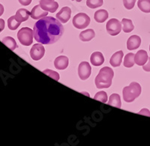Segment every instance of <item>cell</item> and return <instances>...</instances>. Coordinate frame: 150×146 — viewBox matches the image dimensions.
I'll return each instance as SVG.
<instances>
[{
	"label": "cell",
	"mask_w": 150,
	"mask_h": 146,
	"mask_svg": "<svg viewBox=\"0 0 150 146\" xmlns=\"http://www.w3.org/2000/svg\"><path fill=\"white\" fill-rule=\"evenodd\" d=\"M64 28L59 20L45 17L34 25L33 34L35 41L42 45H51L59 41L63 35Z\"/></svg>",
	"instance_id": "6da1fadb"
},
{
	"label": "cell",
	"mask_w": 150,
	"mask_h": 146,
	"mask_svg": "<svg viewBox=\"0 0 150 146\" xmlns=\"http://www.w3.org/2000/svg\"><path fill=\"white\" fill-rule=\"evenodd\" d=\"M114 75L113 70L108 66L102 68L96 76L95 83L98 88H108L112 84V79Z\"/></svg>",
	"instance_id": "7a4b0ae2"
},
{
	"label": "cell",
	"mask_w": 150,
	"mask_h": 146,
	"mask_svg": "<svg viewBox=\"0 0 150 146\" xmlns=\"http://www.w3.org/2000/svg\"><path fill=\"white\" fill-rule=\"evenodd\" d=\"M142 88L138 83L132 82L129 86L125 87L122 90L123 100L127 103H131L141 93Z\"/></svg>",
	"instance_id": "3957f363"
},
{
	"label": "cell",
	"mask_w": 150,
	"mask_h": 146,
	"mask_svg": "<svg viewBox=\"0 0 150 146\" xmlns=\"http://www.w3.org/2000/svg\"><path fill=\"white\" fill-rule=\"evenodd\" d=\"M33 30L29 27H23L17 33V38L24 46H29L33 41Z\"/></svg>",
	"instance_id": "277c9868"
},
{
	"label": "cell",
	"mask_w": 150,
	"mask_h": 146,
	"mask_svg": "<svg viewBox=\"0 0 150 146\" xmlns=\"http://www.w3.org/2000/svg\"><path fill=\"white\" fill-rule=\"evenodd\" d=\"M72 23L74 26L77 29H85L89 25L90 17L85 13H79L74 17Z\"/></svg>",
	"instance_id": "5b68a950"
},
{
	"label": "cell",
	"mask_w": 150,
	"mask_h": 146,
	"mask_svg": "<svg viewBox=\"0 0 150 146\" xmlns=\"http://www.w3.org/2000/svg\"><path fill=\"white\" fill-rule=\"evenodd\" d=\"M107 32L111 36H116L121 32L122 24L119 20L116 18H112L110 20L106 25Z\"/></svg>",
	"instance_id": "8992f818"
},
{
	"label": "cell",
	"mask_w": 150,
	"mask_h": 146,
	"mask_svg": "<svg viewBox=\"0 0 150 146\" xmlns=\"http://www.w3.org/2000/svg\"><path fill=\"white\" fill-rule=\"evenodd\" d=\"M45 53V48L41 43L35 44L31 48L30 56L34 60H39L44 57Z\"/></svg>",
	"instance_id": "52a82bcc"
},
{
	"label": "cell",
	"mask_w": 150,
	"mask_h": 146,
	"mask_svg": "<svg viewBox=\"0 0 150 146\" xmlns=\"http://www.w3.org/2000/svg\"><path fill=\"white\" fill-rule=\"evenodd\" d=\"M92 72L91 66L88 62H81L78 67V75L81 80H86L89 78Z\"/></svg>",
	"instance_id": "ba28073f"
},
{
	"label": "cell",
	"mask_w": 150,
	"mask_h": 146,
	"mask_svg": "<svg viewBox=\"0 0 150 146\" xmlns=\"http://www.w3.org/2000/svg\"><path fill=\"white\" fill-rule=\"evenodd\" d=\"M39 5L44 10L54 13L59 8L58 2L55 0H40Z\"/></svg>",
	"instance_id": "9c48e42d"
},
{
	"label": "cell",
	"mask_w": 150,
	"mask_h": 146,
	"mask_svg": "<svg viewBox=\"0 0 150 146\" xmlns=\"http://www.w3.org/2000/svg\"><path fill=\"white\" fill-rule=\"evenodd\" d=\"M71 15V10L70 8L64 7L56 14V17L60 22L65 24L69 21Z\"/></svg>",
	"instance_id": "30bf717a"
},
{
	"label": "cell",
	"mask_w": 150,
	"mask_h": 146,
	"mask_svg": "<svg viewBox=\"0 0 150 146\" xmlns=\"http://www.w3.org/2000/svg\"><path fill=\"white\" fill-rule=\"evenodd\" d=\"M48 14L47 11H45L40 6V5H35L30 12L31 17L34 20H39L46 17Z\"/></svg>",
	"instance_id": "8fae6325"
},
{
	"label": "cell",
	"mask_w": 150,
	"mask_h": 146,
	"mask_svg": "<svg viewBox=\"0 0 150 146\" xmlns=\"http://www.w3.org/2000/svg\"><path fill=\"white\" fill-rule=\"evenodd\" d=\"M141 44V38L140 36L134 35L131 36L127 41V48L129 51H133L138 48Z\"/></svg>",
	"instance_id": "7c38bea8"
},
{
	"label": "cell",
	"mask_w": 150,
	"mask_h": 146,
	"mask_svg": "<svg viewBox=\"0 0 150 146\" xmlns=\"http://www.w3.org/2000/svg\"><path fill=\"white\" fill-rule=\"evenodd\" d=\"M148 59L149 57L147 52L144 50H140L135 54V63L138 66H143L148 61Z\"/></svg>",
	"instance_id": "4fadbf2b"
},
{
	"label": "cell",
	"mask_w": 150,
	"mask_h": 146,
	"mask_svg": "<svg viewBox=\"0 0 150 146\" xmlns=\"http://www.w3.org/2000/svg\"><path fill=\"white\" fill-rule=\"evenodd\" d=\"M68 63H69V60L68 58L65 56H59V57H56L54 61L55 67L59 70H63L68 67Z\"/></svg>",
	"instance_id": "5bb4252c"
},
{
	"label": "cell",
	"mask_w": 150,
	"mask_h": 146,
	"mask_svg": "<svg viewBox=\"0 0 150 146\" xmlns=\"http://www.w3.org/2000/svg\"><path fill=\"white\" fill-rule=\"evenodd\" d=\"M123 55H124V53H123L122 51H119L116 52L112 55L110 60V63L112 66L113 67H118L121 65V63L122 61Z\"/></svg>",
	"instance_id": "9a60e30c"
},
{
	"label": "cell",
	"mask_w": 150,
	"mask_h": 146,
	"mask_svg": "<svg viewBox=\"0 0 150 146\" xmlns=\"http://www.w3.org/2000/svg\"><path fill=\"white\" fill-rule=\"evenodd\" d=\"M91 63L95 66H99L102 65L104 62V57L103 56L102 53L98 51L94 52L91 55L90 57Z\"/></svg>",
	"instance_id": "2e32d148"
},
{
	"label": "cell",
	"mask_w": 150,
	"mask_h": 146,
	"mask_svg": "<svg viewBox=\"0 0 150 146\" xmlns=\"http://www.w3.org/2000/svg\"><path fill=\"white\" fill-rule=\"evenodd\" d=\"M29 16H30V13H29V11L25 9H19L15 14L16 19L21 23L27 21L29 19Z\"/></svg>",
	"instance_id": "e0dca14e"
},
{
	"label": "cell",
	"mask_w": 150,
	"mask_h": 146,
	"mask_svg": "<svg viewBox=\"0 0 150 146\" xmlns=\"http://www.w3.org/2000/svg\"><path fill=\"white\" fill-rule=\"evenodd\" d=\"M94 18L98 23H104L108 18V12L104 9H100L95 13Z\"/></svg>",
	"instance_id": "ac0fdd59"
},
{
	"label": "cell",
	"mask_w": 150,
	"mask_h": 146,
	"mask_svg": "<svg viewBox=\"0 0 150 146\" xmlns=\"http://www.w3.org/2000/svg\"><path fill=\"white\" fill-rule=\"evenodd\" d=\"M95 31L92 29H86L80 33V38L83 41H89L95 37Z\"/></svg>",
	"instance_id": "d6986e66"
},
{
	"label": "cell",
	"mask_w": 150,
	"mask_h": 146,
	"mask_svg": "<svg viewBox=\"0 0 150 146\" xmlns=\"http://www.w3.org/2000/svg\"><path fill=\"white\" fill-rule=\"evenodd\" d=\"M108 104L118 108H121L122 103L120 95L117 94V93H112L110 96V100L108 102Z\"/></svg>",
	"instance_id": "ffe728a7"
},
{
	"label": "cell",
	"mask_w": 150,
	"mask_h": 146,
	"mask_svg": "<svg viewBox=\"0 0 150 146\" xmlns=\"http://www.w3.org/2000/svg\"><path fill=\"white\" fill-rule=\"evenodd\" d=\"M2 43L11 51H14L18 47L15 39L12 38V37H11V36H7V37L3 38V39H2Z\"/></svg>",
	"instance_id": "44dd1931"
},
{
	"label": "cell",
	"mask_w": 150,
	"mask_h": 146,
	"mask_svg": "<svg viewBox=\"0 0 150 146\" xmlns=\"http://www.w3.org/2000/svg\"><path fill=\"white\" fill-rule=\"evenodd\" d=\"M122 24L123 25V32L125 33H131L134 29V26L133 23H132V21L130 19L123 18L122 21Z\"/></svg>",
	"instance_id": "7402d4cb"
},
{
	"label": "cell",
	"mask_w": 150,
	"mask_h": 146,
	"mask_svg": "<svg viewBox=\"0 0 150 146\" xmlns=\"http://www.w3.org/2000/svg\"><path fill=\"white\" fill-rule=\"evenodd\" d=\"M137 5L140 11L145 13H150V0H139Z\"/></svg>",
	"instance_id": "603a6c76"
},
{
	"label": "cell",
	"mask_w": 150,
	"mask_h": 146,
	"mask_svg": "<svg viewBox=\"0 0 150 146\" xmlns=\"http://www.w3.org/2000/svg\"><path fill=\"white\" fill-rule=\"evenodd\" d=\"M134 57L135 55L134 53H128L125 57L124 59V66L127 68H131L132 67L135 63V61H134Z\"/></svg>",
	"instance_id": "cb8c5ba5"
},
{
	"label": "cell",
	"mask_w": 150,
	"mask_h": 146,
	"mask_svg": "<svg viewBox=\"0 0 150 146\" xmlns=\"http://www.w3.org/2000/svg\"><path fill=\"white\" fill-rule=\"evenodd\" d=\"M21 23L16 19L15 16H11L8 20V26L11 30H16L20 26Z\"/></svg>",
	"instance_id": "d4e9b609"
},
{
	"label": "cell",
	"mask_w": 150,
	"mask_h": 146,
	"mask_svg": "<svg viewBox=\"0 0 150 146\" xmlns=\"http://www.w3.org/2000/svg\"><path fill=\"white\" fill-rule=\"evenodd\" d=\"M94 99L96 100H98L101 103H107L108 102V94L105 91H99L95 95Z\"/></svg>",
	"instance_id": "484cf974"
},
{
	"label": "cell",
	"mask_w": 150,
	"mask_h": 146,
	"mask_svg": "<svg viewBox=\"0 0 150 146\" xmlns=\"http://www.w3.org/2000/svg\"><path fill=\"white\" fill-rule=\"evenodd\" d=\"M103 0H87L86 5L90 9H97L103 5Z\"/></svg>",
	"instance_id": "4316f807"
},
{
	"label": "cell",
	"mask_w": 150,
	"mask_h": 146,
	"mask_svg": "<svg viewBox=\"0 0 150 146\" xmlns=\"http://www.w3.org/2000/svg\"><path fill=\"white\" fill-rule=\"evenodd\" d=\"M43 73H45V75H48L49 77H51L56 81H59V74L58 72H55L53 70H50V69H45L43 71Z\"/></svg>",
	"instance_id": "83f0119b"
},
{
	"label": "cell",
	"mask_w": 150,
	"mask_h": 146,
	"mask_svg": "<svg viewBox=\"0 0 150 146\" xmlns=\"http://www.w3.org/2000/svg\"><path fill=\"white\" fill-rule=\"evenodd\" d=\"M136 2V0H123L125 8L128 10H131L134 8Z\"/></svg>",
	"instance_id": "f1b7e54d"
},
{
	"label": "cell",
	"mask_w": 150,
	"mask_h": 146,
	"mask_svg": "<svg viewBox=\"0 0 150 146\" xmlns=\"http://www.w3.org/2000/svg\"><path fill=\"white\" fill-rule=\"evenodd\" d=\"M143 69L146 72H150V57H149L148 61L146 62V63H145L143 66Z\"/></svg>",
	"instance_id": "f546056e"
},
{
	"label": "cell",
	"mask_w": 150,
	"mask_h": 146,
	"mask_svg": "<svg viewBox=\"0 0 150 146\" xmlns=\"http://www.w3.org/2000/svg\"><path fill=\"white\" fill-rule=\"evenodd\" d=\"M137 114L139 115H146V116H148V117H150V111L146 109V108H143L140 111V112H138Z\"/></svg>",
	"instance_id": "4dcf8cb0"
},
{
	"label": "cell",
	"mask_w": 150,
	"mask_h": 146,
	"mask_svg": "<svg viewBox=\"0 0 150 146\" xmlns=\"http://www.w3.org/2000/svg\"><path fill=\"white\" fill-rule=\"evenodd\" d=\"M18 1L23 5H29L32 2V0H18Z\"/></svg>",
	"instance_id": "1f68e13d"
},
{
	"label": "cell",
	"mask_w": 150,
	"mask_h": 146,
	"mask_svg": "<svg viewBox=\"0 0 150 146\" xmlns=\"http://www.w3.org/2000/svg\"><path fill=\"white\" fill-rule=\"evenodd\" d=\"M5 29V21L3 19L0 18V33Z\"/></svg>",
	"instance_id": "d6a6232c"
},
{
	"label": "cell",
	"mask_w": 150,
	"mask_h": 146,
	"mask_svg": "<svg viewBox=\"0 0 150 146\" xmlns=\"http://www.w3.org/2000/svg\"><path fill=\"white\" fill-rule=\"evenodd\" d=\"M4 13V7L2 4H0V17Z\"/></svg>",
	"instance_id": "836d02e7"
},
{
	"label": "cell",
	"mask_w": 150,
	"mask_h": 146,
	"mask_svg": "<svg viewBox=\"0 0 150 146\" xmlns=\"http://www.w3.org/2000/svg\"><path fill=\"white\" fill-rule=\"evenodd\" d=\"M73 1H77V2H81V1H82V0H73Z\"/></svg>",
	"instance_id": "e575fe53"
},
{
	"label": "cell",
	"mask_w": 150,
	"mask_h": 146,
	"mask_svg": "<svg viewBox=\"0 0 150 146\" xmlns=\"http://www.w3.org/2000/svg\"><path fill=\"white\" fill-rule=\"evenodd\" d=\"M149 51H150V45H149Z\"/></svg>",
	"instance_id": "d590c367"
}]
</instances>
